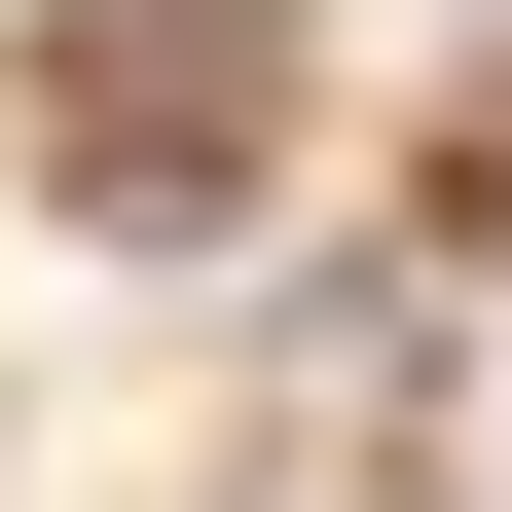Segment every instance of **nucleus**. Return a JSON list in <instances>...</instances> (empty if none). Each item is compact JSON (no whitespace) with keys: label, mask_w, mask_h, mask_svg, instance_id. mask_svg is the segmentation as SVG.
I'll return each mask as SVG.
<instances>
[{"label":"nucleus","mask_w":512,"mask_h":512,"mask_svg":"<svg viewBox=\"0 0 512 512\" xmlns=\"http://www.w3.org/2000/svg\"><path fill=\"white\" fill-rule=\"evenodd\" d=\"M37 183H74L110 256H220V183L293 147V0H37Z\"/></svg>","instance_id":"nucleus-1"}]
</instances>
